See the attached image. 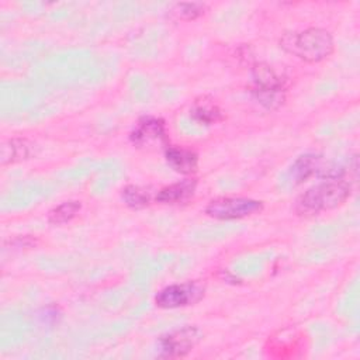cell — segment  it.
I'll return each instance as SVG.
<instances>
[{
  "label": "cell",
  "mask_w": 360,
  "mask_h": 360,
  "mask_svg": "<svg viewBox=\"0 0 360 360\" xmlns=\"http://www.w3.org/2000/svg\"><path fill=\"white\" fill-rule=\"evenodd\" d=\"M121 200L131 210H142L150 205L152 194L146 187L138 184H128L121 190Z\"/></svg>",
  "instance_id": "obj_13"
},
{
  "label": "cell",
  "mask_w": 360,
  "mask_h": 360,
  "mask_svg": "<svg viewBox=\"0 0 360 360\" xmlns=\"http://www.w3.org/2000/svg\"><path fill=\"white\" fill-rule=\"evenodd\" d=\"M190 118L200 125H212L224 120L221 110L208 101L195 103L190 110Z\"/></svg>",
  "instance_id": "obj_14"
},
{
  "label": "cell",
  "mask_w": 360,
  "mask_h": 360,
  "mask_svg": "<svg viewBox=\"0 0 360 360\" xmlns=\"http://www.w3.org/2000/svg\"><path fill=\"white\" fill-rule=\"evenodd\" d=\"M249 93L266 110H277L285 101L287 86L270 65L259 62L252 68Z\"/></svg>",
  "instance_id": "obj_3"
},
{
  "label": "cell",
  "mask_w": 360,
  "mask_h": 360,
  "mask_svg": "<svg viewBox=\"0 0 360 360\" xmlns=\"http://www.w3.org/2000/svg\"><path fill=\"white\" fill-rule=\"evenodd\" d=\"M31 155V145L27 139L11 138L1 145L0 162L3 166L13 165L28 159Z\"/></svg>",
  "instance_id": "obj_11"
},
{
  "label": "cell",
  "mask_w": 360,
  "mask_h": 360,
  "mask_svg": "<svg viewBox=\"0 0 360 360\" xmlns=\"http://www.w3.org/2000/svg\"><path fill=\"white\" fill-rule=\"evenodd\" d=\"M278 46L307 63H319L333 53L335 39L330 31L309 27L302 31L284 32L278 39Z\"/></svg>",
  "instance_id": "obj_2"
},
{
  "label": "cell",
  "mask_w": 360,
  "mask_h": 360,
  "mask_svg": "<svg viewBox=\"0 0 360 360\" xmlns=\"http://www.w3.org/2000/svg\"><path fill=\"white\" fill-rule=\"evenodd\" d=\"M204 333L197 326H183L162 335L156 342V354L163 359L187 356L201 342Z\"/></svg>",
  "instance_id": "obj_5"
},
{
  "label": "cell",
  "mask_w": 360,
  "mask_h": 360,
  "mask_svg": "<svg viewBox=\"0 0 360 360\" xmlns=\"http://www.w3.org/2000/svg\"><path fill=\"white\" fill-rule=\"evenodd\" d=\"M263 201L249 197H217L204 208V212L218 221H235L263 211Z\"/></svg>",
  "instance_id": "obj_4"
},
{
  "label": "cell",
  "mask_w": 360,
  "mask_h": 360,
  "mask_svg": "<svg viewBox=\"0 0 360 360\" xmlns=\"http://www.w3.org/2000/svg\"><path fill=\"white\" fill-rule=\"evenodd\" d=\"M205 11H207V4L200 1L176 3L172 8V13L176 15V18L184 20V21H193L201 17Z\"/></svg>",
  "instance_id": "obj_15"
},
{
  "label": "cell",
  "mask_w": 360,
  "mask_h": 360,
  "mask_svg": "<svg viewBox=\"0 0 360 360\" xmlns=\"http://www.w3.org/2000/svg\"><path fill=\"white\" fill-rule=\"evenodd\" d=\"M197 190V180L194 177H186L180 181L162 187L155 194V201L165 205H180L193 200Z\"/></svg>",
  "instance_id": "obj_8"
},
{
  "label": "cell",
  "mask_w": 360,
  "mask_h": 360,
  "mask_svg": "<svg viewBox=\"0 0 360 360\" xmlns=\"http://www.w3.org/2000/svg\"><path fill=\"white\" fill-rule=\"evenodd\" d=\"M131 142L138 148H148L156 145L167 146L166 124L158 117H142L136 121L129 132Z\"/></svg>",
  "instance_id": "obj_7"
},
{
  "label": "cell",
  "mask_w": 360,
  "mask_h": 360,
  "mask_svg": "<svg viewBox=\"0 0 360 360\" xmlns=\"http://www.w3.org/2000/svg\"><path fill=\"white\" fill-rule=\"evenodd\" d=\"M80 211H82V201L68 200L51 208L48 211L46 221L51 225H56V226L65 225V224H69L72 219H75Z\"/></svg>",
  "instance_id": "obj_12"
},
{
  "label": "cell",
  "mask_w": 360,
  "mask_h": 360,
  "mask_svg": "<svg viewBox=\"0 0 360 360\" xmlns=\"http://www.w3.org/2000/svg\"><path fill=\"white\" fill-rule=\"evenodd\" d=\"M352 194V184L345 179H322L302 191L294 202L300 217H315L343 205Z\"/></svg>",
  "instance_id": "obj_1"
},
{
  "label": "cell",
  "mask_w": 360,
  "mask_h": 360,
  "mask_svg": "<svg viewBox=\"0 0 360 360\" xmlns=\"http://www.w3.org/2000/svg\"><path fill=\"white\" fill-rule=\"evenodd\" d=\"M323 160L316 153H305L298 156L287 170V180L292 186L307 181L312 176H318Z\"/></svg>",
  "instance_id": "obj_9"
},
{
  "label": "cell",
  "mask_w": 360,
  "mask_h": 360,
  "mask_svg": "<svg viewBox=\"0 0 360 360\" xmlns=\"http://www.w3.org/2000/svg\"><path fill=\"white\" fill-rule=\"evenodd\" d=\"M205 295V285L200 281L173 283L159 290L153 298L155 305L162 309H176L195 305Z\"/></svg>",
  "instance_id": "obj_6"
},
{
  "label": "cell",
  "mask_w": 360,
  "mask_h": 360,
  "mask_svg": "<svg viewBox=\"0 0 360 360\" xmlns=\"http://www.w3.org/2000/svg\"><path fill=\"white\" fill-rule=\"evenodd\" d=\"M165 159L174 172L183 176L194 174L198 169V155L191 149L167 145L165 148Z\"/></svg>",
  "instance_id": "obj_10"
}]
</instances>
